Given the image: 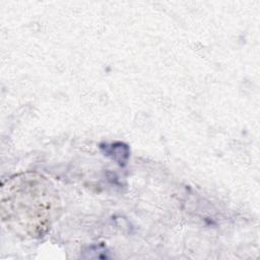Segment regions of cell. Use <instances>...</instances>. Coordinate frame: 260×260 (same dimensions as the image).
<instances>
[{"label": "cell", "instance_id": "cell-1", "mask_svg": "<svg viewBox=\"0 0 260 260\" xmlns=\"http://www.w3.org/2000/svg\"><path fill=\"white\" fill-rule=\"evenodd\" d=\"M1 209L3 221L15 234L24 238H40L55 220L59 210L58 194L42 175H17L2 188Z\"/></svg>", "mask_w": 260, "mask_h": 260}]
</instances>
